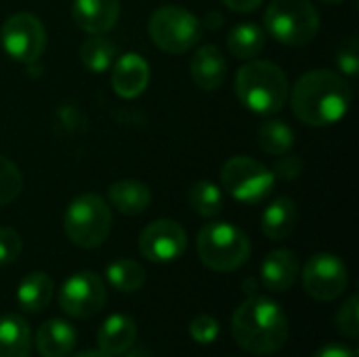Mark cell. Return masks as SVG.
Here are the masks:
<instances>
[{
	"instance_id": "obj_1",
	"label": "cell",
	"mask_w": 359,
	"mask_h": 357,
	"mask_svg": "<svg viewBox=\"0 0 359 357\" xmlns=\"http://www.w3.org/2000/svg\"><path fill=\"white\" fill-rule=\"evenodd\" d=\"M294 116L309 126H332L341 122L351 105V86L347 80L330 69H311L303 74L294 86L292 95Z\"/></svg>"
},
{
	"instance_id": "obj_2",
	"label": "cell",
	"mask_w": 359,
	"mask_h": 357,
	"mask_svg": "<svg viewBox=\"0 0 359 357\" xmlns=\"http://www.w3.org/2000/svg\"><path fill=\"white\" fill-rule=\"evenodd\" d=\"M236 343L252 356H273L288 341V318L280 303L269 297L252 295L231 318Z\"/></svg>"
},
{
	"instance_id": "obj_3",
	"label": "cell",
	"mask_w": 359,
	"mask_h": 357,
	"mask_svg": "<svg viewBox=\"0 0 359 357\" xmlns=\"http://www.w3.org/2000/svg\"><path fill=\"white\" fill-rule=\"evenodd\" d=\"M240 103L261 116H276L290 95V84L280 65L265 59H250L244 63L233 82Z\"/></svg>"
},
{
	"instance_id": "obj_4",
	"label": "cell",
	"mask_w": 359,
	"mask_h": 357,
	"mask_svg": "<svg viewBox=\"0 0 359 357\" xmlns=\"http://www.w3.org/2000/svg\"><path fill=\"white\" fill-rule=\"evenodd\" d=\"M196 250L204 267L219 274H229L248 263L250 240L233 223L212 221L200 229Z\"/></svg>"
},
{
	"instance_id": "obj_5",
	"label": "cell",
	"mask_w": 359,
	"mask_h": 357,
	"mask_svg": "<svg viewBox=\"0 0 359 357\" xmlns=\"http://www.w3.org/2000/svg\"><path fill=\"white\" fill-rule=\"evenodd\" d=\"M263 23L269 36L288 46H305L320 32V13L309 0H271Z\"/></svg>"
},
{
	"instance_id": "obj_6",
	"label": "cell",
	"mask_w": 359,
	"mask_h": 357,
	"mask_svg": "<svg viewBox=\"0 0 359 357\" xmlns=\"http://www.w3.org/2000/svg\"><path fill=\"white\" fill-rule=\"evenodd\" d=\"M63 229L78 248L101 246L111 231L109 204L97 194H82L74 198L63 217Z\"/></svg>"
},
{
	"instance_id": "obj_7",
	"label": "cell",
	"mask_w": 359,
	"mask_h": 357,
	"mask_svg": "<svg viewBox=\"0 0 359 357\" xmlns=\"http://www.w3.org/2000/svg\"><path fill=\"white\" fill-rule=\"evenodd\" d=\"M147 29L158 48L170 55H183L202 40L204 25L191 11L177 4H164L151 13Z\"/></svg>"
},
{
	"instance_id": "obj_8",
	"label": "cell",
	"mask_w": 359,
	"mask_h": 357,
	"mask_svg": "<svg viewBox=\"0 0 359 357\" xmlns=\"http://www.w3.org/2000/svg\"><path fill=\"white\" fill-rule=\"evenodd\" d=\"M276 177L269 166L248 156H233L221 168V187L242 204H259L273 191Z\"/></svg>"
},
{
	"instance_id": "obj_9",
	"label": "cell",
	"mask_w": 359,
	"mask_h": 357,
	"mask_svg": "<svg viewBox=\"0 0 359 357\" xmlns=\"http://www.w3.org/2000/svg\"><path fill=\"white\" fill-rule=\"evenodd\" d=\"M0 44L11 59L29 65L46 48L44 23L32 13H15L0 27Z\"/></svg>"
},
{
	"instance_id": "obj_10",
	"label": "cell",
	"mask_w": 359,
	"mask_h": 357,
	"mask_svg": "<svg viewBox=\"0 0 359 357\" xmlns=\"http://www.w3.org/2000/svg\"><path fill=\"white\" fill-rule=\"evenodd\" d=\"M305 292L322 303L337 301L349 282L347 265L341 257L332 252H316L301 271Z\"/></svg>"
},
{
	"instance_id": "obj_11",
	"label": "cell",
	"mask_w": 359,
	"mask_h": 357,
	"mask_svg": "<svg viewBox=\"0 0 359 357\" xmlns=\"http://www.w3.org/2000/svg\"><path fill=\"white\" fill-rule=\"evenodd\" d=\"M105 282L93 271H78L69 276L59 288V307L76 320L95 318L105 305Z\"/></svg>"
},
{
	"instance_id": "obj_12",
	"label": "cell",
	"mask_w": 359,
	"mask_h": 357,
	"mask_svg": "<svg viewBox=\"0 0 359 357\" xmlns=\"http://www.w3.org/2000/svg\"><path fill=\"white\" fill-rule=\"evenodd\" d=\"M187 250V234L172 219L151 221L139 236V252L151 263H170Z\"/></svg>"
},
{
	"instance_id": "obj_13",
	"label": "cell",
	"mask_w": 359,
	"mask_h": 357,
	"mask_svg": "<svg viewBox=\"0 0 359 357\" xmlns=\"http://www.w3.org/2000/svg\"><path fill=\"white\" fill-rule=\"evenodd\" d=\"M149 78V63L137 53H124L111 65V88L122 99L139 97L147 88Z\"/></svg>"
},
{
	"instance_id": "obj_14",
	"label": "cell",
	"mask_w": 359,
	"mask_h": 357,
	"mask_svg": "<svg viewBox=\"0 0 359 357\" xmlns=\"http://www.w3.org/2000/svg\"><path fill=\"white\" fill-rule=\"evenodd\" d=\"M72 19L88 36L105 34L120 19V2L118 0H72Z\"/></svg>"
},
{
	"instance_id": "obj_15",
	"label": "cell",
	"mask_w": 359,
	"mask_h": 357,
	"mask_svg": "<svg viewBox=\"0 0 359 357\" xmlns=\"http://www.w3.org/2000/svg\"><path fill=\"white\" fill-rule=\"evenodd\" d=\"M299 257L288 250H271L261 263V282L271 292H286L299 278Z\"/></svg>"
},
{
	"instance_id": "obj_16",
	"label": "cell",
	"mask_w": 359,
	"mask_h": 357,
	"mask_svg": "<svg viewBox=\"0 0 359 357\" xmlns=\"http://www.w3.org/2000/svg\"><path fill=\"white\" fill-rule=\"evenodd\" d=\"M189 74H191V80L202 90H217L225 82V78H227V61H225V55L215 44L200 46L194 53V57H191Z\"/></svg>"
},
{
	"instance_id": "obj_17",
	"label": "cell",
	"mask_w": 359,
	"mask_h": 357,
	"mask_svg": "<svg viewBox=\"0 0 359 357\" xmlns=\"http://www.w3.org/2000/svg\"><path fill=\"white\" fill-rule=\"evenodd\" d=\"M76 328L65 320H46L34 337V347L40 357H67L76 347Z\"/></svg>"
},
{
	"instance_id": "obj_18",
	"label": "cell",
	"mask_w": 359,
	"mask_h": 357,
	"mask_svg": "<svg viewBox=\"0 0 359 357\" xmlns=\"http://www.w3.org/2000/svg\"><path fill=\"white\" fill-rule=\"evenodd\" d=\"M137 341V324L124 314H114L103 320L97 332V345L107 356H124Z\"/></svg>"
},
{
	"instance_id": "obj_19",
	"label": "cell",
	"mask_w": 359,
	"mask_h": 357,
	"mask_svg": "<svg viewBox=\"0 0 359 357\" xmlns=\"http://www.w3.org/2000/svg\"><path fill=\"white\" fill-rule=\"evenodd\" d=\"M299 223V208L297 202L292 198H276L273 202H269V206L263 210L261 217V231L269 238V240H286L292 236V231L297 229Z\"/></svg>"
},
{
	"instance_id": "obj_20",
	"label": "cell",
	"mask_w": 359,
	"mask_h": 357,
	"mask_svg": "<svg viewBox=\"0 0 359 357\" xmlns=\"http://www.w3.org/2000/svg\"><path fill=\"white\" fill-rule=\"evenodd\" d=\"M107 196L111 206L126 217H137L151 204V189L137 179H122L111 183Z\"/></svg>"
},
{
	"instance_id": "obj_21",
	"label": "cell",
	"mask_w": 359,
	"mask_h": 357,
	"mask_svg": "<svg viewBox=\"0 0 359 357\" xmlns=\"http://www.w3.org/2000/svg\"><path fill=\"white\" fill-rule=\"evenodd\" d=\"M53 295H55V284L50 276L42 271H32L17 286V305L25 314H40L50 305Z\"/></svg>"
},
{
	"instance_id": "obj_22",
	"label": "cell",
	"mask_w": 359,
	"mask_h": 357,
	"mask_svg": "<svg viewBox=\"0 0 359 357\" xmlns=\"http://www.w3.org/2000/svg\"><path fill=\"white\" fill-rule=\"evenodd\" d=\"M29 324L17 314L0 316V357H29Z\"/></svg>"
},
{
	"instance_id": "obj_23",
	"label": "cell",
	"mask_w": 359,
	"mask_h": 357,
	"mask_svg": "<svg viewBox=\"0 0 359 357\" xmlns=\"http://www.w3.org/2000/svg\"><path fill=\"white\" fill-rule=\"evenodd\" d=\"M265 48V32L257 23H238L227 34V50L242 61L257 59Z\"/></svg>"
},
{
	"instance_id": "obj_24",
	"label": "cell",
	"mask_w": 359,
	"mask_h": 357,
	"mask_svg": "<svg viewBox=\"0 0 359 357\" xmlns=\"http://www.w3.org/2000/svg\"><path fill=\"white\" fill-rule=\"evenodd\" d=\"M257 143H259V147L265 154L276 158V156H282V154L292 149V145H294V130L284 120L269 116L257 128Z\"/></svg>"
},
{
	"instance_id": "obj_25",
	"label": "cell",
	"mask_w": 359,
	"mask_h": 357,
	"mask_svg": "<svg viewBox=\"0 0 359 357\" xmlns=\"http://www.w3.org/2000/svg\"><path fill=\"white\" fill-rule=\"evenodd\" d=\"M116 55H118L116 44L103 34H90L80 46V61L93 74H103L111 69Z\"/></svg>"
},
{
	"instance_id": "obj_26",
	"label": "cell",
	"mask_w": 359,
	"mask_h": 357,
	"mask_svg": "<svg viewBox=\"0 0 359 357\" xmlns=\"http://www.w3.org/2000/svg\"><path fill=\"white\" fill-rule=\"evenodd\" d=\"M187 202L196 215L212 219L223 210V189L212 181H196L187 189Z\"/></svg>"
},
{
	"instance_id": "obj_27",
	"label": "cell",
	"mask_w": 359,
	"mask_h": 357,
	"mask_svg": "<svg viewBox=\"0 0 359 357\" xmlns=\"http://www.w3.org/2000/svg\"><path fill=\"white\" fill-rule=\"evenodd\" d=\"M105 280L118 292H137L145 284V269L133 259H116L105 267Z\"/></svg>"
},
{
	"instance_id": "obj_28",
	"label": "cell",
	"mask_w": 359,
	"mask_h": 357,
	"mask_svg": "<svg viewBox=\"0 0 359 357\" xmlns=\"http://www.w3.org/2000/svg\"><path fill=\"white\" fill-rule=\"evenodd\" d=\"M21 189H23L21 170L17 168L13 160H8L6 156H0V206H6L13 200H17Z\"/></svg>"
},
{
	"instance_id": "obj_29",
	"label": "cell",
	"mask_w": 359,
	"mask_h": 357,
	"mask_svg": "<svg viewBox=\"0 0 359 357\" xmlns=\"http://www.w3.org/2000/svg\"><path fill=\"white\" fill-rule=\"evenodd\" d=\"M337 328L343 337L355 341L359 337V309L358 295H351L337 314Z\"/></svg>"
},
{
	"instance_id": "obj_30",
	"label": "cell",
	"mask_w": 359,
	"mask_h": 357,
	"mask_svg": "<svg viewBox=\"0 0 359 357\" xmlns=\"http://www.w3.org/2000/svg\"><path fill=\"white\" fill-rule=\"evenodd\" d=\"M337 67L341 76H358L359 72V40L358 36H349L337 50Z\"/></svg>"
},
{
	"instance_id": "obj_31",
	"label": "cell",
	"mask_w": 359,
	"mask_h": 357,
	"mask_svg": "<svg viewBox=\"0 0 359 357\" xmlns=\"http://www.w3.org/2000/svg\"><path fill=\"white\" fill-rule=\"evenodd\" d=\"M219 332H221V326H219L217 318H212V316H208V314L196 316V318L191 320V324H189V337H191L196 343H200V345H210V343H215L217 337H219Z\"/></svg>"
},
{
	"instance_id": "obj_32",
	"label": "cell",
	"mask_w": 359,
	"mask_h": 357,
	"mask_svg": "<svg viewBox=\"0 0 359 357\" xmlns=\"http://www.w3.org/2000/svg\"><path fill=\"white\" fill-rule=\"evenodd\" d=\"M21 236L13 227H0V267L15 263L21 255Z\"/></svg>"
},
{
	"instance_id": "obj_33",
	"label": "cell",
	"mask_w": 359,
	"mask_h": 357,
	"mask_svg": "<svg viewBox=\"0 0 359 357\" xmlns=\"http://www.w3.org/2000/svg\"><path fill=\"white\" fill-rule=\"evenodd\" d=\"M271 173L276 179H282V181H294L301 177L303 173V160L297 156V154H282V156H276V162L271 166Z\"/></svg>"
},
{
	"instance_id": "obj_34",
	"label": "cell",
	"mask_w": 359,
	"mask_h": 357,
	"mask_svg": "<svg viewBox=\"0 0 359 357\" xmlns=\"http://www.w3.org/2000/svg\"><path fill=\"white\" fill-rule=\"evenodd\" d=\"M313 357H358L355 347L343 345V343H328L324 345Z\"/></svg>"
},
{
	"instance_id": "obj_35",
	"label": "cell",
	"mask_w": 359,
	"mask_h": 357,
	"mask_svg": "<svg viewBox=\"0 0 359 357\" xmlns=\"http://www.w3.org/2000/svg\"><path fill=\"white\" fill-rule=\"evenodd\" d=\"M221 2L236 13H252L261 6L263 0H221Z\"/></svg>"
},
{
	"instance_id": "obj_36",
	"label": "cell",
	"mask_w": 359,
	"mask_h": 357,
	"mask_svg": "<svg viewBox=\"0 0 359 357\" xmlns=\"http://www.w3.org/2000/svg\"><path fill=\"white\" fill-rule=\"evenodd\" d=\"M206 21H204V25L208 27V29H217V27H221V23H223V17H221V13H217V11H210V13H206V17H204Z\"/></svg>"
},
{
	"instance_id": "obj_37",
	"label": "cell",
	"mask_w": 359,
	"mask_h": 357,
	"mask_svg": "<svg viewBox=\"0 0 359 357\" xmlns=\"http://www.w3.org/2000/svg\"><path fill=\"white\" fill-rule=\"evenodd\" d=\"M72 357H114V356H107V353H103L101 349H93V351H80V353H76V356Z\"/></svg>"
},
{
	"instance_id": "obj_38",
	"label": "cell",
	"mask_w": 359,
	"mask_h": 357,
	"mask_svg": "<svg viewBox=\"0 0 359 357\" xmlns=\"http://www.w3.org/2000/svg\"><path fill=\"white\" fill-rule=\"evenodd\" d=\"M322 2H328V4H339V2H343V0H322Z\"/></svg>"
}]
</instances>
